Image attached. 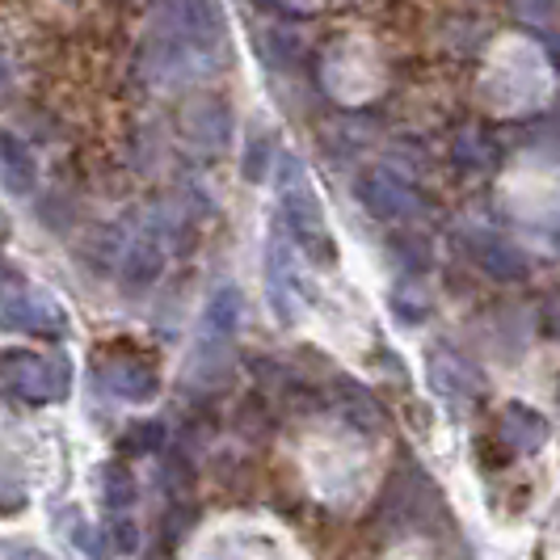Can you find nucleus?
I'll list each match as a JSON object with an SVG mask.
<instances>
[{
	"label": "nucleus",
	"mask_w": 560,
	"mask_h": 560,
	"mask_svg": "<svg viewBox=\"0 0 560 560\" xmlns=\"http://www.w3.org/2000/svg\"><path fill=\"white\" fill-rule=\"evenodd\" d=\"M0 182L4 190L18 198L34 195V182H38V168H34V152L18 136H4L0 131Z\"/></svg>",
	"instance_id": "nucleus-13"
},
{
	"label": "nucleus",
	"mask_w": 560,
	"mask_h": 560,
	"mask_svg": "<svg viewBox=\"0 0 560 560\" xmlns=\"http://www.w3.org/2000/svg\"><path fill=\"white\" fill-rule=\"evenodd\" d=\"M455 156H459V165L464 168H489L493 165V148L480 140L477 131H464V136L455 140Z\"/></svg>",
	"instance_id": "nucleus-16"
},
{
	"label": "nucleus",
	"mask_w": 560,
	"mask_h": 560,
	"mask_svg": "<svg viewBox=\"0 0 560 560\" xmlns=\"http://www.w3.org/2000/svg\"><path fill=\"white\" fill-rule=\"evenodd\" d=\"M161 443H165V425L161 421H140V425H131L122 434V451L127 455H148V451H156Z\"/></svg>",
	"instance_id": "nucleus-15"
},
{
	"label": "nucleus",
	"mask_w": 560,
	"mask_h": 560,
	"mask_svg": "<svg viewBox=\"0 0 560 560\" xmlns=\"http://www.w3.org/2000/svg\"><path fill=\"white\" fill-rule=\"evenodd\" d=\"M9 84H13V68H9V59L0 51V93H9Z\"/></svg>",
	"instance_id": "nucleus-20"
},
{
	"label": "nucleus",
	"mask_w": 560,
	"mask_h": 560,
	"mask_svg": "<svg viewBox=\"0 0 560 560\" xmlns=\"http://www.w3.org/2000/svg\"><path fill=\"white\" fill-rule=\"evenodd\" d=\"M498 443L510 455H532L548 443V421L535 413L532 405H505L502 418H498Z\"/></svg>",
	"instance_id": "nucleus-9"
},
{
	"label": "nucleus",
	"mask_w": 560,
	"mask_h": 560,
	"mask_svg": "<svg viewBox=\"0 0 560 560\" xmlns=\"http://www.w3.org/2000/svg\"><path fill=\"white\" fill-rule=\"evenodd\" d=\"M270 156H275L270 136H253L249 148H245V177H249V182H261L266 168H270Z\"/></svg>",
	"instance_id": "nucleus-17"
},
{
	"label": "nucleus",
	"mask_w": 560,
	"mask_h": 560,
	"mask_svg": "<svg viewBox=\"0 0 560 560\" xmlns=\"http://www.w3.org/2000/svg\"><path fill=\"white\" fill-rule=\"evenodd\" d=\"M425 375H430V388L443 396V400H455V405H472L480 396V375L477 366H468L459 354H447V350H434L425 359Z\"/></svg>",
	"instance_id": "nucleus-8"
},
{
	"label": "nucleus",
	"mask_w": 560,
	"mask_h": 560,
	"mask_svg": "<svg viewBox=\"0 0 560 560\" xmlns=\"http://www.w3.org/2000/svg\"><path fill=\"white\" fill-rule=\"evenodd\" d=\"M97 384H106V393H114L118 400H152L161 380L156 366L140 359V354H122V359H97Z\"/></svg>",
	"instance_id": "nucleus-6"
},
{
	"label": "nucleus",
	"mask_w": 560,
	"mask_h": 560,
	"mask_svg": "<svg viewBox=\"0 0 560 560\" xmlns=\"http://www.w3.org/2000/svg\"><path fill=\"white\" fill-rule=\"evenodd\" d=\"M0 325L18 334L63 337L68 334V312L38 287H30L22 275L0 266Z\"/></svg>",
	"instance_id": "nucleus-4"
},
{
	"label": "nucleus",
	"mask_w": 560,
	"mask_h": 560,
	"mask_svg": "<svg viewBox=\"0 0 560 560\" xmlns=\"http://www.w3.org/2000/svg\"><path fill=\"white\" fill-rule=\"evenodd\" d=\"M544 334L560 341V295H552L548 304H544Z\"/></svg>",
	"instance_id": "nucleus-19"
},
{
	"label": "nucleus",
	"mask_w": 560,
	"mask_h": 560,
	"mask_svg": "<svg viewBox=\"0 0 560 560\" xmlns=\"http://www.w3.org/2000/svg\"><path fill=\"white\" fill-rule=\"evenodd\" d=\"M266 291L279 320H295L300 312V282H295V266H291V245L282 236H270L266 245Z\"/></svg>",
	"instance_id": "nucleus-7"
},
{
	"label": "nucleus",
	"mask_w": 560,
	"mask_h": 560,
	"mask_svg": "<svg viewBox=\"0 0 560 560\" xmlns=\"http://www.w3.org/2000/svg\"><path fill=\"white\" fill-rule=\"evenodd\" d=\"M241 316H245V295L241 287H220L211 291L207 308H202V320H198V359H195V375L198 380H220L228 366V346L236 341V329H241Z\"/></svg>",
	"instance_id": "nucleus-3"
},
{
	"label": "nucleus",
	"mask_w": 560,
	"mask_h": 560,
	"mask_svg": "<svg viewBox=\"0 0 560 560\" xmlns=\"http://www.w3.org/2000/svg\"><path fill=\"white\" fill-rule=\"evenodd\" d=\"M161 270H165L161 232H156V228L136 232V241L127 245V257H122V282H127V287H148V282L161 279Z\"/></svg>",
	"instance_id": "nucleus-12"
},
{
	"label": "nucleus",
	"mask_w": 560,
	"mask_h": 560,
	"mask_svg": "<svg viewBox=\"0 0 560 560\" xmlns=\"http://www.w3.org/2000/svg\"><path fill=\"white\" fill-rule=\"evenodd\" d=\"M354 198L363 202L366 215H375L380 224L409 220L418 211V190L396 168H384V165H371L354 177Z\"/></svg>",
	"instance_id": "nucleus-5"
},
{
	"label": "nucleus",
	"mask_w": 560,
	"mask_h": 560,
	"mask_svg": "<svg viewBox=\"0 0 560 560\" xmlns=\"http://www.w3.org/2000/svg\"><path fill=\"white\" fill-rule=\"evenodd\" d=\"M114 548H118V552H136V548H140V532H136V523H127V518H118V523H114Z\"/></svg>",
	"instance_id": "nucleus-18"
},
{
	"label": "nucleus",
	"mask_w": 560,
	"mask_h": 560,
	"mask_svg": "<svg viewBox=\"0 0 560 560\" xmlns=\"http://www.w3.org/2000/svg\"><path fill=\"white\" fill-rule=\"evenodd\" d=\"M0 384L26 405H56L72 393V363L63 354L0 350Z\"/></svg>",
	"instance_id": "nucleus-2"
},
{
	"label": "nucleus",
	"mask_w": 560,
	"mask_h": 560,
	"mask_svg": "<svg viewBox=\"0 0 560 560\" xmlns=\"http://www.w3.org/2000/svg\"><path fill=\"white\" fill-rule=\"evenodd\" d=\"M182 131L202 148H224L232 136V110L220 97H195L182 110Z\"/></svg>",
	"instance_id": "nucleus-10"
},
{
	"label": "nucleus",
	"mask_w": 560,
	"mask_h": 560,
	"mask_svg": "<svg viewBox=\"0 0 560 560\" xmlns=\"http://www.w3.org/2000/svg\"><path fill=\"white\" fill-rule=\"evenodd\" d=\"M468 249L477 257V266L498 282H518L527 275V257L514 249L510 241L493 236V232H472L468 236Z\"/></svg>",
	"instance_id": "nucleus-11"
},
{
	"label": "nucleus",
	"mask_w": 560,
	"mask_h": 560,
	"mask_svg": "<svg viewBox=\"0 0 560 560\" xmlns=\"http://www.w3.org/2000/svg\"><path fill=\"white\" fill-rule=\"evenodd\" d=\"M102 493H106V505H110L114 514L131 510V505H136V498H140L136 472H131L127 464H106V468H102Z\"/></svg>",
	"instance_id": "nucleus-14"
},
{
	"label": "nucleus",
	"mask_w": 560,
	"mask_h": 560,
	"mask_svg": "<svg viewBox=\"0 0 560 560\" xmlns=\"http://www.w3.org/2000/svg\"><path fill=\"white\" fill-rule=\"evenodd\" d=\"M279 198H282V220L291 228V236L320 261H334V236L325 224V207L312 190L308 168L295 156H282L279 165Z\"/></svg>",
	"instance_id": "nucleus-1"
},
{
	"label": "nucleus",
	"mask_w": 560,
	"mask_h": 560,
	"mask_svg": "<svg viewBox=\"0 0 560 560\" xmlns=\"http://www.w3.org/2000/svg\"><path fill=\"white\" fill-rule=\"evenodd\" d=\"M9 560H51V557H43V552H34V548H13Z\"/></svg>",
	"instance_id": "nucleus-21"
},
{
	"label": "nucleus",
	"mask_w": 560,
	"mask_h": 560,
	"mask_svg": "<svg viewBox=\"0 0 560 560\" xmlns=\"http://www.w3.org/2000/svg\"><path fill=\"white\" fill-rule=\"evenodd\" d=\"M557 396H560V384H557Z\"/></svg>",
	"instance_id": "nucleus-22"
}]
</instances>
